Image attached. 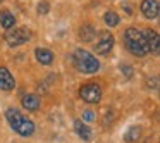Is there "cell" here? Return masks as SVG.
I'll return each mask as SVG.
<instances>
[{
  "instance_id": "6da1fadb",
  "label": "cell",
  "mask_w": 160,
  "mask_h": 143,
  "mask_svg": "<svg viewBox=\"0 0 160 143\" xmlns=\"http://www.w3.org/2000/svg\"><path fill=\"white\" fill-rule=\"evenodd\" d=\"M124 43H126L128 50L132 54V55L145 57V55L150 54L148 43H146V38H145V33L139 31V29H136V28H128L124 31Z\"/></svg>"
},
{
  "instance_id": "7a4b0ae2",
  "label": "cell",
  "mask_w": 160,
  "mask_h": 143,
  "mask_svg": "<svg viewBox=\"0 0 160 143\" xmlns=\"http://www.w3.org/2000/svg\"><path fill=\"white\" fill-rule=\"evenodd\" d=\"M5 117H7L11 128L14 129V131H18L19 135L29 136V135H33V133H35V124H33L29 119H26L19 110H16V109H7Z\"/></svg>"
},
{
  "instance_id": "3957f363",
  "label": "cell",
  "mask_w": 160,
  "mask_h": 143,
  "mask_svg": "<svg viewBox=\"0 0 160 143\" xmlns=\"http://www.w3.org/2000/svg\"><path fill=\"white\" fill-rule=\"evenodd\" d=\"M74 66L78 67V71L84 74H93L100 69V62L97 60V57L81 49L74 52Z\"/></svg>"
},
{
  "instance_id": "277c9868",
  "label": "cell",
  "mask_w": 160,
  "mask_h": 143,
  "mask_svg": "<svg viewBox=\"0 0 160 143\" xmlns=\"http://www.w3.org/2000/svg\"><path fill=\"white\" fill-rule=\"evenodd\" d=\"M29 38H31V31H29L28 28H14V29H9L7 35H5V42H7L11 47L22 45V43H26Z\"/></svg>"
},
{
  "instance_id": "5b68a950",
  "label": "cell",
  "mask_w": 160,
  "mask_h": 143,
  "mask_svg": "<svg viewBox=\"0 0 160 143\" xmlns=\"http://www.w3.org/2000/svg\"><path fill=\"white\" fill-rule=\"evenodd\" d=\"M79 95L86 104H97L102 98V88L97 83H88L79 88Z\"/></svg>"
},
{
  "instance_id": "8992f818",
  "label": "cell",
  "mask_w": 160,
  "mask_h": 143,
  "mask_svg": "<svg viewBox=\"0 0 160 143\" xmlns=\"http://www.w3.org/2000/svg\"><path fill=\"white\" fill-rule=\"evenodd\" d=\"M112 47H114V36L108 31H102L98 35L97 43H95V52L100 55H107V54H110Z\"/></svg>"
},
{
  "instance_id": "52a82bcc",
  "label": "cell",
  "mask_w": 160,
  "mask_h": 143,
  "mask_svg": "<svg viewBox=\"0 0 160 143\" xmlns=\"http://www.w3.org/2000/svg\"><path fill=\"white\" fill-rule=\"evenodd\" d=\"M158 2L157 0H143L141 2V12L146 19H155L158 16Z\"/></svg>"
},
{
  "instance_id": "ba28073f",
  "label": "cell",
  "mask_w": 160,
  "mask_h": 143,
  "mask_svg": "<svg viewBox=\"0 0 160 143\" xmlns=\"http://www.w3.org/2000/svg\"><path fill=\"white\" fill-rule=\"evenodd\" d=\"M145 38H146V43H148L150 52L155 54V55H158V52H160L158 33H157V31H152V29H146V31H145Z\"/></svg>"
},
{
  "instance_id": "9c48e42d",
  "label": "cell",
  "mask_w": 160,
  "mask_h": 143,
  "mask_svg": "<svg viewBox=\"0 0 160 143\" xmlns=\"http://www.w3.org/2000/svg\"><path fill=\"white\" fill-rule=\"evenodd\" d=\"M14 78L12 74L9 73V69L5 67H0V90H5V91H11L14 88Z\"/></svg>"
},
{
  "instance_id": "30bf717a",
  "label": "cell",
  "mask_w": 160,
  "mask_h": 143,
  "mask_svg": "<svg viewBox=\"0 0 160 143\" xmlns=\"http://www.w3.org/2000/svg\"><path fill=\"white\" fill-rule=\"evenodd\" d=\"M35 55H36V60L40 64H43V66H48V64L53 62V54L48 49H36Z\"/></svg>"
},
{
  "instance_id": "8fae6325",
  "label": "cell",
  "mask_w": 160,
  "mask_h": 143,
  "mask_svg": "<svg viewBox=\"0 0 160 143\" xmlns=\"http://www.w3.org/2000/svg\"><path fill=\"white\" fill-rule=\"evenodd\" d=\"M22 107L28 109V110H31V112L38 110V107H40V98L36 97V95H33V93L24 95V97H22Z\"/></svg>"
},
{
  "instance_id": "7c38bea8",
  "label": "cell",
  "mask_w": 160,
  "mask_h": 143,
  "mask_svg": "<svg viewBox=\"0 0 160 143\" xmlns=\"http://www.w3.org/2000/svg\"><path fill=\"white\" fill-rule=\"evenodd\" d=\"M95 35H97V33H95V28L91 24H84V26L79 28V38L83 40V42H86V43L93 42Z\"/></svg>"
},
{
  "instance_id": "4fadbf2b",
  "label": "cell",
  "mask_w": 160,
  "mask_h": 143,
  "mask_svg": "<svg viewBox=\"0 0 160 143\" xmlns=\"http://www.w3.org/2000/svg\"><path fill=\"white\" fill-rule=\"evenodd\" d=\"M0 24H2V28H5V29H12L14 24H16L14 14H11L9 11H2L0 12Z\"/></svg>"
},
{
  "instance_id": "5bb4252c",
  "label": "cell",
  "mask_w": 160,
  "mask_h": 143,
  "mask_svg": "<svg viewBox=\"0 0 160 143\" xmlns=\"http://www.w3.org/2000/svg\"><path fill=\"white\" fill-rule=\"evenodd\" d=\"M74 129H76V133H78V135H79L83 140H86V141H88V140H91V129L88 128V126L84 124L83 121H79V119H78V121L74 122Z\"/></svg>"
},
{
  "instance_id": "9a60e30c",
  "label": "cell",
  "mask_w": 160,
  "mask_h": 143,
  "mask_svg": "<svg viewBox=\"0 0 160 143\" xmlns=\"http://www.w3.org/2000/svg\"><path fill=\"white\" fill-rule=\"evenodd\" d=\"M139 136H141V128H139V126H132V128H129L128 133L124 135V140L129 143H134L139 140Z\"/></svg>"
},
{
  "instance_id": "2e32d148",
  "label": "cell",
  "mask_w": 160,
  "mask_h": 143,
  "mask_svg": "<svg viewBox=\"0 0 160 143\" xmlns=\"http://www.w3.org/2000/svg\"><path fill=\"white\" fill-rule=\"evenodd\" d=\"M103 21H105V24L110 26V28H114V26L119 24V18H117V14H115V12H105Z\"/></svg>"
},
{
  "instance_id": "e0dca14e",
  "label": "cell",
  "mask_w": 160,
  "mask_h": 143,
  "mask_svg": "<svg viewBox=\"0 0 160 143\" xmlns=\"http://www.w3.org/2000/svg\"><path fill=\"white\" fill-rule=\"evenodd\" d=\"M48 4H47V2H42V4L38 5V12L40 14H48Z\"/></svg>"
},
{
  "instance_id": "ac0fdd59",
  "label": "cell",
  "mask_w": 160,
  "mask_h": 143,
  "mask_svg": "<svg viewBox=\"0 0 160 143\" xmlns=\"http://www.w3.org/2000/svg\"><path fill=\"white\" fill-rule=\"evenodd\" d=\"M83 119H84V121H93V119H95V114H93V112H90V110H86V112L83 114Z\"/></svg>"
},
{
  "instance_id": "d6986e66",
  "label": "cell",
  "mask_w": 160,
  "mask_h": 143,
  "mask_svg": "<svg viewBox=\"0 0 160 143\" xmlns=\"http://www.w3.org/2000/svg\"><path fill=\"white\" fill-rule=\"evenodd\" d=\"M0 2H2V0H0Z\"/></svg>"
},
{
  "instance_id": "ffe728a7",
  "label": "cell",
  "mask_w": 160,
  "mask_h": 143,
  "mask_svg": "<svg viewBox=\"0 0 160 143\" xmlns=\"http://www.w3.org/2000/svg\"><path fill=\"white\" fill-rule=\"evenodd\" d=\"M146 143H148V141H146Z\"/></svg>"
}]
</instances>
